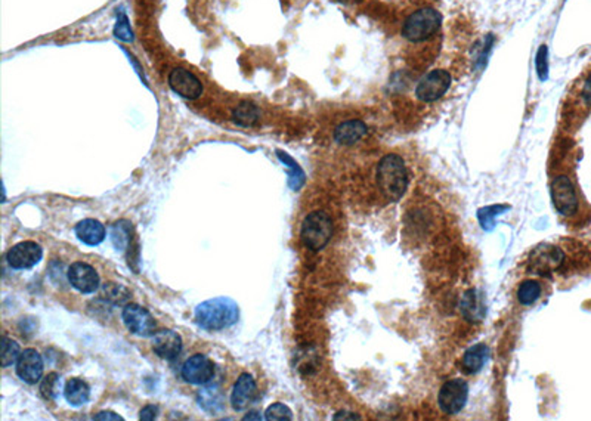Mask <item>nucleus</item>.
<instances>
[{
    "instance_id": "5",
    "label": "nucleus",
    "mask_w": 591,
    "mask_h": 421,
    "mask_svg": "<svg viewBox=\"0 0 591 421\" xmlns=\"http://www.w3.org/2000/svg\"><path fill=\"white\" fill-rule=\"evenodd\" d=\"M452 83V76L448 70L436 68L424 75L414 89V97L418 102L432 104L445 97Z\"/></svg>"
},
{
    "instance_id": "14",
    "label": "nucleus",
    "mask_w": 591,
    "mask_h": 421,
    "mask_svg": "<svg viewBox=\"0 0 591 421\" xmlns=\"http://www.w3.org/2000/svg\"><path fill=\"white\" fill-rule=\"evenodd\" d=\"M43 359L36 349H26L16 361V374L28 384L39 383L43 376Z\"/></svg>"
},
{
    "instance_id": "10",
    "label": "nucleus",
    "mask_w": 591,
    "mask_h": 421,
    "mask_svg": "<svg viewBox=\"0 0 591 421\" xmlns=\"http://www.w3.org/2000/svg\"><path fill=\"white\" fill-rule=\"evenodd\" d=\"M215 377L213 362L201 354L193 355L185 361L182 367V378L191 384H207Z\"/></svg>"
},
{
    "instance_id": "15",
    "label": "nucleus",
    "mask_w": 591,
    "mask_h": 421,
    "mask_svg": "<svg viewBox=\"0 0 591 421\" xmlns=\"http://www.w3.org/2000/svg\"><path fill=\"white\" fill-rule=\"evenodd\" d=\"M257 398V384L249 373H243L234 384L231 405L237 411L247 410Z\"/></svg>"
},
{
    "instance_id": "1",
    "label": "nucleus",
    "mask_w": 591,
    "mask_h": 421,
    "mask_svg": "<svg viewBox=\"0 0 591 421\" xmlns=\"http://www.w3.org/2000/svg\"><path fill=\"white\" fill-rule=\"evenodd\" d=\"M408 169L399 154H386L376 168V184L381 197L395 203L399 201L408 188Z\"/></svg>"
},
{
    "instance_id": "6",
    "label": "nucleus",
    "mask_w": 591,
    "mask_h": 421,
    "mask_svg": "<svg viewBox=\"0 0 591 421\" xmlns=\"http://www.w3.org/2000/svg\"><path fill=\"white\" fill-rule=\"evenodd\" d=\"M469 384L465 378H452L442 384L438 395V405L442 412L455 415L466 407Z\"/></svg>"
},
{
    "instance_id": "20",
    "label": "nucleus",
    "mask_w": 591,
    "mask_h": 421,
    "mask_svg": "<svg viewBox=\"0 0 591 421\" xmlns=\"http://www.w3.org/2000/svg\"><path fill=\"white\" fill-rule=\"evenodd\" d=\"M489 358V347L484 343H479L475 344L466 351L465 356H463V368L469 373V374H475L479 373L480 370L484 368V365L487 363Z\"/></svg>"
},
{
    "instance_id": "30",
    "label": "nucleus",
    "mask_w": 591,
    "mask_h": 421,
    "mask_svg": "<svg viewBox=\"0 0 591 421\" xmlns=\"http://www.w3.org/2000/svg\"><path fill=\"white\" fill-rule=\"evenodd\" d=\"M114 35L123 42H132L134 40V33H132L131 24H129V18L124 12H120L119 16H117V23H116V27H114Z\"/></svg>"
},
{
    "instance_id": "7",
    "label": "nucleus",
    "mask_w": 591,
    "mask_h": 421,
    "mask_svg": "<svg viewBox=\"0 0 591 421\" xmlns=\"http://www.w3.org/2000/svg\"><path fill=\"white\" fill-rule=\"evenodd\" d=\"M551 199L556 210L563 216H572L578 210V197L574 184L565 175L556 176L551 182Z\"/></svg>"
},
{
    "instance_id": "33",
    "label": "nucleus",
    "mask_w": 591,
    "mask_h": 421,
    "mask_svg": "<svg viewBox=\"0 0 591 421\" xmlns=\"http://www.w3.org/2000/svg\"><path fill=\"white\" fill-rule=\"evenodd\" d=\"M580 95H581V99L585 104V106H591V72L588 75V77L585 79V82L582 83Z\"/></svg>"
},
{
    "instance_id": "36",
    "label": "nucleus",
    "mask_w": 591,
    "mask_h": 421,
    "mask_svg": "<svg viewBox=\"0 0 591 421\" xmlns=\"http://www.w3.org/2000/svg\"><path fill=\"white\" fill-rule=\"evenodd\" d=\"M335 420H359L361 417L358 415V414H355V412H347V411H340V412H337L335 417H332Z\"/></svg>"
},
{
    "instance_id": "21",
    "label": "nucleus",
    "mask_w": 591,
    "mask_h": 421,
    "mask_svg": "<svg viewBox=\"0 0 591 421\" xmlns=\"http://www.w3.org/2000/svg\"><path fill=\"white\" fill-rule=\"evenodd\" d=\"M64 396L68 404H71L72 407L85 405L90 398L89 384L80 378H71L65 383Z\"/></svg>"
},
{
    "instance_id": "28",
    "label": "nucleus",
    "mask_w": 591,
    "mask_h": 421,
    "mask_svg": "<svg viewBox=\"0 0 591 421\" xmlns=\"http://www.w3.org/2000/svg\"><path fill=\"white\" fill-rule=\"evenodd\" d=\"M21 355V347L15 340L2 336V367L8 368L15 363Z\"/></svg>"
},
{
    "instance_id": "9",
    "label": "nucleus",
    "mask_w": 591,
    "mask_h": 421,
    "mask_svg": "<svg viewBox=\"0 0 591 421\" xmlns=\"http://www.w3.org/2000/svg\"><path fill=\"white\" fill-rule=\"evenodd\" d=\"M565 262V253L554 246H540L529 259V270L537 275L556 272Z\"/></svg>"
},
{
    "instance_id": "32",
    "label": "nucleus",
    "mask_w": 591,
    "mask_h": 421,
    "mask_svg": "<svg viewBox=\"0 0 591 421\" xmlns=\"http://www.w3.org/2000/svg\"><path fill=\"white\" fill-rule=\"evenodd\" d=\"M507 207H504V206H491V207H487V209H482V210H479V221H480V224L484 225V228H488V225H492L494 222H492V217H495L497 214H500V212H503V210H506Z\"/></svg>"
},
{
    "instance_id": "29",
    "label": "nucleus",
    "mask_w": 591,
    "mask_h": 421,
    "mask_svg": "<svg viewBox=\"0 0 591 421\" xmlns=\"http://www.w3.org/2000/svg\"><path fill=\"white\" fill-rule=\"evenodd\" d=\"M61 377L57 373L48 374L40 384V392L46 399H57L61 392Z\"/></svg>"
},
{
    "instance_id": "23",
    "label": "nucleus",
    "mask_w": 591,
    "mask_h": 421,
    "mask_svg": "<svg viewBox=\"0 0 591 421\" xmlns=\"http://www.w3.org/2000/svg\"><path fill=\"white\" fill-rule=\"evenodd\" d=\"M541 295H543V285L535 280H528L522 283L519 288H517L516 296L522 306H531L541 297Z\"/></svg>"
},
{
    "instance_id": "37",
    "label": "nucleus",
    "mask_w": 591,
    "mask_h": 421,
    "mask_svg": "<svg viewBox=\"0 0 591 421\" xmlns=\"http://www.w3.org/2000/svg\"><path fill=\"white\" fill-rule=\"evenodd\" d=\"M244 420H262V415L259 414V412H256V411H251V412H249V414L244 417Z\"/></svg>"
},
{
    "instance_id": "19",
    "label": "nucleus",
    "mask_w": 591,
    "mask_h": 421,
    "mask_svg": "<svg viewBox=\"0 0 591 421\" xmlns=\"http://www.w3.org/2000/svg\"><path fill=\"white\" fill-rule=\"evenodd\" d=\"M76 235L79 240L87 246H98L105 240V226L97 219H85L76 226Z\"/></svg>"
},
{
    "instance_id": "2",
    "label": "nucleus",
    "mask_w": 591,
    "mask_h": 421,
    "mask_svg": "<svg viewBox=\"0 0 591 421\" xmlns=\"http://www.w3.org/2000/svg\"><path fill=\"white\" fill-rule=\"evenodd\" d=\"M440 13L430 6H421L405 16L401 34L406 42L421 45L436 38L440 31Z\"/></svg>"
},
{
    "instance_id": "24",
    "label": "nucleus",
    "mask_w": 591,
    "mask_h": 421,
    "mask_svg": "<svg viewBox=\"0 0 591 421\" xmlns=\"http://www.w3.org/2000/svg\"><path fill=\"white\" fill-rule=\"evenodd\" d=\"M198 404L209 412H216L224 407V395L216 386L206 388L198 393Z\"/></svg>"
},
{
    "instance_id": "18",
    "label": "nucleus",
    "mask_w": 591,
    "mask_h": 421,
    "mask_svg": "<svg viewBox=\"0 0 591 421\" xmlns=\"http://www.w3.org/2000/svg\"><path fill=\"white\" fill-rule=\"evenodd\" d=\"M368 133V127L362 120H347L335 129V141L339 145L350 146L362 141Z\"/></svg>"
},
{
    "instance_id": "22",
    "label": "nucleus",
    "mask_w": 591,
    "mask_h": 421,
    "mask_svg": "<svg viewBox=\"0 0 591 421\" xmlns=\"http://www.w3.org/2000/svg\"><path fill=\"white\" fill-rule=\"evenodd\" d=\"M232 119L237 124L243 126V127L254 126L259 120V108L254 104H251L249 101H244V102L238 104L234 108Z\"/></svg>"
},
{
    "instance_id": "4",
    "label": "nucleus",
    "mask_w": 591,
    "mask_h": 421,
    "mask_svg": "<svg viewBox=\"0 0 591 421\" xmlns=\"http://www.w3.org/2000/svg\"><path fill=\"white\" fill-rule=\"evenodd\" d=\"M332 236V221L328 213L317 210L309 213L302 224L300 238L305 247L312 251L322 250Z\"/></svg>"
},
{
    "instance_id": "3",
    "label": "nucleus",
    "mask_w": 591,
    "mask_h": 421,
    "mask_svg": "<svg viewBox=\"0 0 591 421\" xmlns=\"http://www.w3.org/2000/svg\"><path fill=\"white\" fill-rule=\"evenodd\" d=\"M238 317V305L229 297H215L200 303L195 309V322L210 332L234 325Z\"/></svg>"
},
{
    "instance_id": "12",
    "label": "nucleus",
    "mask_w": 591,
    "mask_h": 421,
    "mask_svg": "<svg viewBox=\"0 0 591 421\" xmlns=\"http://www.w3.org/2000/svg\"><path fill=\"white\" fill-rule=\"evenodd\" d=\"M169 86L175 94L187 99H198L202 94V84L200 79L185 68H175L169 75Z\"/></svg>"
},
{
    "instance_id": "17",
    "label": "nucleus",
    "mask_w": 591,
    "mask_h": 421,
    "mask_svg": "<svg viewBox=\"0 0 591 421\" xmlns=\"http://www.w3.org/2000/svg\"><path fill=\"white\" fill-rule=\"evenodd\" d=\"M460 310L469 322H480L487 317V305L482 292L476 288L467 290L460 302Z\"/></svg>"
},
{
    "instance_id": "8",
    "label": "nucleus",
    "mask_w": 591,
    "mask_h": 421,
    "mask_svg": "<svg viewBox=\"0 0 591 421\" xmlns=\"http://www.w3.org/2000/svg\"><path fill=\"white\" fill-rule=\"evenodd\" d=\"M123 322L131 333L141 337H151L157 332V324L153 315L148 310L136 303H129L124 306L121 314Z\"/></svg>"
},
{
    "instance_id": "11",
    "label": "nucleus",
    "mask_w": 591,
    "mask_h": 421,
    "mask_svg": "<svg viewBox=\"0 0 591 421\" xmlns=\"http://www.w3.org/2000/svg\"><path fill=\"white\" fill-rule=\"evenodd\" d=\"M43 250L34 241H23L15 244L6 253V261L13 269H30L42 261Z\"/></svg>"
},
{
    "instance_id": "25",
    "label": "nucleus",
    "mask_w": 591,
    "mask_h": 421,
    "mask_svg": "<svg viewBox=\"0 0 591 421\" xmlns=\"http://www.w3.org/2000/svg\"><path fill=\"white\" fill-rule=\"evenodd\" d=\"M111 241H113L117 250L124 251L132 244V225L127 221H120L114 224L113 229H111Z\"/></svg>"
},
{
    "instance_id": "34",
    "label": "nucleus",
    "mask_w": 591,
    "mask_h": 421,
    "mask_svg": "<svg viewBox=\"0 0 591 421\" xmlns=\"http://www.w3.org/2000/svg\"><path fill=\"white\" fill-rule=\"evenodd\" d=\"M157 414H158V408L157 407H154V405H146V407H143L141 410L139 418L141 420H146V421H151V420H156L157 418Z\"/></svg>"
},
{
    "instance_id": "27",
    "label": "nucleus",
    "mask_w": 591,
    "mask_h": 421,
    "mask_svg": "<svg viewBox=\"0 0 591 421\" xmlns=\"http://www.w3.org/2000/svg\"><path fill=\"white\" fill-rule=\"evenodd\" d=\"M276 155H278V158L286 164V166L290 170L288 172V185L291 187L293 191H298L305 184V173L299 168V164L296 163L290 155H287L286 153L278 151V153H276Z\"/></svg>"
},
{
    "instance_id": "35",
    "label": "nucleus",
    "mask_w": 591,
    "mask_h": 421,
    "mask_svg": "<svg viewBox=\"0 0 591 421\" xmlns=\"http://www.w3.org/2000/svg\"><path fill=\"white\" fill-rule=\"evenodd\" d=\"M94 420H123V417L113 411H101L94 417Z\"/></svg>"
},
{
    "instance_id": "26",
    "label": "nucleus",
    "mask_w": 591,
    "mask_h": 421,
    "mask_svg": "<svg viewBox=\"0 0 591 421\" xmlns=\"http://www.w3.org/2000/svg\"><path fill=\"white\" fill-rule=\"evenodd\" d=\"M101 297L113 305H123L131 299V291L120 284L107 283L101 288Z\"/></svg>"
},
{
    "instance_id": "16",
    "label": "nucleus",
    "mask_w": 591,
    "mask_h": 421,
    "mask_svg": "<svg viewBox=\"0 0 591 421\" xmlns=\"http://www.w3.org/2000/svg\"><path fill=\"white\" fill-rule=\"evenodd\" d=\"M153 349L163 359H176L182 352V339L172 329H160L153 336Z\"/></svg>"
},
{
    "instance_id": "13",
    "label": "nucleus",
    "mask_w": 591,
    "mask_h": 421,
    "mask_svg": "<svg viewBox=\"0 0 591 421\" xmlns=\"http://www.w3.org/2000/svg\"><path fill=\"white\" fill-rule=\"evenodd\" d=\"M67 277L70 284L85 295L95 292L99 288V275L90 265L85 262H76L68 268Z\"/></svg>"
},
{
    "instance_id": "31",
    "label": "nucleus",
    "mask_w": 591,
    "mask_h": 421,
    "mask_svg": "<svg viewBox=\"0 0 591 421\" xmlns=\"http://www.w3.org/2000/svg\"><path fill=\"white\" fill-rule=\"evenodd\" d=\"M265 418L268 421H287V420H293V412L284 404H272L265 411Z\"/></svg>"
}]
</instances>
